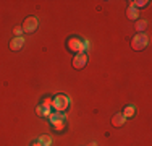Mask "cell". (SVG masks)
Returning a JSON list of instances; mask_svg holds the SVG:
<instances>
[{
	"label": "cell",
	"mask_w": 152,
	"mask_h": 146,
	"mask_svg": "<svg viewBox=\"0 0 152 146\" xmlns=\"http://www.w3.org/2000/svg\"><path fill=\"white\" fill-rule=\"evenodd\" d=\"M88 41H81V39H78V38H70L68 39V49L71 50V52H75V54H81V52H84L86 49H88Z\"/></svg>",
	"instance_id": "obj_1"
},
{
	"label": "cell",
	"mask_w": 152,
	"mask_h": 146,
	"mask_svg": "<svg viewBox=\"0 0 152 146\" xmlns=\"http://www.w3.org/2000/svg\"><path fill=\"white\" fill-rule=\"evenodd\" d=\"M52 104H53V109L57 112H65L68 109V105H70V97L65 96V94H58V96L53 97Z\"/></svg>",
	"instance_id": "obj_2"
},
{
	"label": "cell",
	"mask_w": 152,
	"mask_h": 146,
	"mask_svg": "<svg viewBox=\"0 0 152 146\" xmlns=\"http://www.w3.org/2000/svg\"><path fill=\"white\" fill-rule=\"evenodd\" d=\"M147 44H149V38H147L144 32H139V34H136L134 38H133L131 41V47L134 50H142L147 47Z\"/></svg>",
	"instance_id": "obj_3"
},
{
	"label": "cell",
	"mask_w": 152,
	"mask_h": 146,
	"mask_svg": "<svg viewBox=\"0 0 152 146\" xmlns=\"http://www.w3.org/2000/svg\"><path fill=\"white\" fill-rule=\"evenodd\" d=\"M37 26H39L37 18H36V16H28L26 20H24L21 29H23V32H26V34H31V32H34L36 29H37Z\"/></svg>",
	"instance_id": "obj_4"
},
{
	"label": "cell",
	"mask_w": 152,
	"mask_h": 146,
	"mask_svg": "<svg viewBox=\"0 0 152 146\" xmlns=\"http://www.w3.org/2000/svg\"><path fill=\"white\" fill-rule=\"evenodd\" d=\"M86 62H88V55H86V52H81V54H76L73 57V67L76 70H81V68H84Z\"/></svg>",
	"instance_id": "obj_5"
},
{
	"label": "cell",
	"mask_w": 152,
	"mask_h": 146,
	"mask_svg": "<svg viewBox=\"0 0 152 146\" xmlns=\"http://www.w3.org/2000/svg\"><path fill=\"white\" fill-rule=\"evenodd\" d=\"M65 120H66V117L63 115V112H57V114H52V115H50V122H52L53 125L57 127V128H61V127H63Z\"/></svg>",
	"instance_id": "obj_6"
},
{
	"label": "cell",
	"mask_w": 152,
	"mask_h": 146,
	"mask_svg": "<svg viewBox=\"0 0 152 146\" xmlns=\"http://www.w3.org/2000/svg\"><path fill=\"white\" fill-rule=\"evenodd\" d=\"M23 46H24V39L23 38H15V39H12V42H10V49L12 50H20Z\"/></svg>",
	"instance_id": "obj_7"
},
{
	"label": "cell",
	"mask_w": 152,
	"mask_h": 146,
	"mask_svg": "<svg viewBox=\"0 0 152 146\" xmlns=\"http://www.w3.org/2000/svg\"><path fill=\"white\" fill-rule=\"evenodd\" d=\"M125 117H123V114H117V115H113L112 117V125L113 127H121L123 123H125Z\"/></svg>",
	"instance_id": "obj_8"
},
{
	"label": "cell",
	"mask_w": 152,
	"mask_h": 146,
	"mask_svg": "<svg viewBox=\"0 0 152 146\" xmlns=\"http://www.w3.org/2000/svg\"><path fill=\"white\" fill-rule=\"evenodd\" d=\"M126 15H128L129 20H136V18H137V10L133 5H129V8L126 10Z\"/></svg>",
	"instance_id": "obj_9"
},
{
	"label": "cell",
	"mask_w": 152,
	"mask_h": 146,
	"mask_svg": "<svg viewBox=\"0 0 152 146\" xmlns=\"http://www.w3.org/2000/svg\"><path fill=\"white\" fill-rule=\"evenodd\" d=\"M133 115H134V105H126L125 112H123V117L128 119V117H133Z\"/></svg>",
	"instance_id": "obj_10"
},
{
	"label": "cell",
	"mask_w": 152,
	"mask_h": 146,
	"mask_svg": "<svg viewBox=\"0 0 152 146\" xmlns=\"http://www.w3.org/2000/svg\"><path fill=\"white\" fill-rule=\"evenodd\" d=\"M39 141L42 143V146H52V138L47 136V135H44V136L39 138Z\"/></svg>",
	"instance_id": "obj_11"
},
{
	"label": "cell",
	"mask_w": 152,
	"mask_h": 146,
	"mask_svg": "<svg viewBox=\"0 0 152 146\" xmlns=\"http://www.w3.org/2000/svg\"><path fill=\"white\" fill-rule=\"evenodd\" d=\"M147 0H136V2H133V7L137 10V8H144V7H147Z\"/></svg>",
	"instance_id": "obj_12"
},
{
	"label": "cell",
	"mask_w": 152,
	"mask_h": 146,
	"mask_svg": "<svg viewBox=\"0 0 152 146\" xmlns=\"http://www.w3.org/2000/svg\"><path fill=\"white\" fill-rule=\"evenodd\" d=\"M146 26H147V21H137V23H136V29L139 32H142L144 29H146Z\"/></svg>",
	"instance_id": "obj_13"
},
{
	"label": "cell",
	"mask_w": 152,
	"mask_h": 146,
	"mask_svg": "<svg viewBox=\"0 0 152 146\" xmlns=\"http://www.w3.org/2000/svg\"><path fill=\"white\" fill-rule=\"evenodd\" d=\"M21 32H23V29H21V28H16V29H15V34H16V38H21Z\"/></svg>",
	"instance_id": "obj_14"
},
{
	"label": "cell",
	"mask_w": 152,
	"mask_h": 146,
	"mask_svg": "<svg viewBox=\"0 0 152 146\" xmlns=\"http://www.w3.org/2000/svg\"><path fill=\"white\" fill-rule=\"evenodd\" d=\"M32 146H42V143L37 140V141H34V143H32Z\"/></svg>",
	"instance_id": "obj_15"
},
{
	"label": "cell",
	"mask_w": 152,
	"mask_h": 146,
	"mask_svg": "<svg viewBox=\"0 0 152 146\" xmlns=\"http://www.w3.org/2000/svg\"><path fill=\"white\" fill-rule=\"evenodd\" d=\"M89 146H97V145H96V143H91V145H89Z\"/></svg>",
	"instance_id": "obj_16"
}]
</instances>
